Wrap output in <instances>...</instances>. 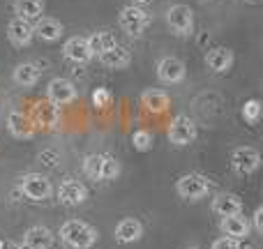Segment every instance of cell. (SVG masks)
<instances>
[{"instance_id":"cell-28","label":"cell","mask_w":263,"mask_h":249,"mask_svg":"<svg viewBox=\"0 0 263 249\" xmlns=\"http://www.w3.org/2000/svg\"><path fill=\"white\" fill-rule=\"evenodd\" d=\"M242 118H245L250 125L259 123V118H261V102L259 100L245 102V106H242Z\"/></svg>"},{"instance_id":"cell-6","label":"cell","mask_w":263,"mask_h":249,"mask_svg":"<svg viewBox=\"0 0 263 249\" xmlns=\"http://www.w3.org/2000/svg\"><path fill=\"white\" fill-rule=\"evenodd\" d=\"M118 21H120V28H123L127 35L139 37L141 32L145 30V26H148V14H145L139 5H129V7H123Z\"/></svg>"},{"instance_id":"cell-20","label":"cell","mask_w":263,"mask_h":249,"mask_svg":"<svg viewBox=\"0 0 263 249\" xmlns=\"http://www.w3.org/2000/svg\"><path fill=\"white\" fill-rule=\"evenodd\" d=\"M141 236H143V226H141V222L139 219H134V217L123 219V222L116 226V240L123 242V245H129V242L141 240Z\"/></svg>"},{"instance_id":"cell-25","label":"cell","mask_w":263,"mask_h":249,"mask_svg":"<svg viewBox=\"0 0 263 249\" xmlns=\"http://www.w3.org/2000/svg\"><path fill=\"white\" fill-rule=\"evenodd\" d=\"M44 12V0H16V14L18 18L35 21Z\"/></svg>"},{"instance_id":"cell-19","label":"cell","mask_w":263,"mask_h":249,"mask_svg":"<svg viewBox=\"0 0 263 249\" xmlns=\"http://www.w3.org/2000/svg\"><path fill=\"white\" fill-rule=\"evenodd\" d=\"M100 63L104 65V67H109V69H125L132 63V55H129V51L125 49V46L116 44V46H111L109 51L100 53Z\"/></svg>"},{"instance_id":"cell-29","label":"cell","mask_w":263,"mask_h":249,"mask_svg":"<svg viewBox=\"0 0 263 249\" xmlns=\"http://www.w3.org/2000/svg\"><path fill=\"white\" fill-rule=\"evenodd\" d=\"M92 104L100 106V109H106V106L111 104V92L106 90V88H97V90L92 92Z\"/></svg>"},{"instance_id":"cell-13","label":"cell","mask_w":263,"mask_h":249,"mask_svg":"<svg viewBox=\"0 0 263 249\" xmlns=\"http://www.w3.org/2000/svg\"><path fill=\"white\" fill-rule=\"evenodd\" d=\"M63 51H65V55L77 65H86L92 60V51H90V46H88L86 37H69V40L65 42Z\"/></svg>"},{"instance_id":"cell-9","label":"cell","mask_w":263,"mask_h":249,"mask_svg":"<svg viewBox=\"0 0 263 249\" xmlns=\"http://www.w3.org/2000/svg\"><path fill=\"white\" fill-rule=\"evenodd\" d=\"M46 97L49 102H53L55 106H65V104H72L77 100V88L69 79H53L46 88Z\"/></svg>"},{"instance_id":"cell-23","label":"cell","mask_w":263,"mask_h":249,"mask_svg":"<svg viewBox=\"0 0 263 249\" xmlns=\"http://www.w3.org/2000/svg\"><path fill=\"white\" fill-rule=\"evenodd\" d=\"M32 32H37V35L46 42H55L63 37V26H60L55 18H40L37 26L32 28Z\"/></svg>"},{"instance_id":"cell-26","label":"cell","mask_w":263,"mask_h":249,"mask_svg":"<svg viewBox=\"0 0 263 249\" xmlns=\"http://www.w3.org/2000/svg\"><path fill=\"white\" fill-rule=\"evenodd\" d=\"M88 40V46H90V51H92V55H100V53H104V51H109L111 46H116L118 42H116V37L111 35V32H95V35H90V37H86Z\"/></svg>"},{"instance_id":"cell-1","label":"cell","mask_w":263,"mask_h":249,"mask_svg":"<svg viewBox=\"0 0 263 249\" xmlns=\"http://www.w3.org/2000/svg\"><path fill=\"white\" fill-rule=\"evenodd\" d=\"M60 240L72 249H90L97 242V228L81 219H69L60 226Z\"/></svg>"},{"instance_id":"cell-12","label":"cell","mask_w":263,"mask_h":249,"mask_svg":"<svg viewBox=\"0 0 263 249\" xmlns=\"http://www.w3.org/2000/svg\"><path fill=\"white\" fill-rule=\"evenodd\" d=\"M157 76L162 83H180L185 79V63L178 58H162L157 63Z\"/></svg>"},{"instance_id":"cell-18","label":"cell","mask_w":263,"mask_h":249,"mask_svg":"<svg viewBox=\"0 0 263 249\" xmlns=\"http://www.w3.org/2000/svg\"><path fill=\"white\" fill-rule=\"evenodd\" d=\"M23 245L28 249H51L53 245V233L46 226H30L23 236Z\"/></svg>"},{"instance_id":"cell-24","label":"cell","mask_w":263,"mask_h":249,"mask_svg":"<svg viewBox=\"0 0 263 249\" xmlns=\"http://www.w3.org/2000/svg\"><path fill=\"white\" fill-rule=\"evenodd\" d=\"M141 102H143V106L148 111H153V113H162V111L168 109V95L164 90H145L143 95H141Z\"/></svg>"},{"instance_id":"cell-17","label":"cell","mask_w":263,"mask_h":249,"mask_svg":"<svg viewBox=\"0 0 263 249\" xmlns=\"http://www.w3.org/2000/svg\"><path fill=\"white\" fill-rule=\"evenodd\" d=\"M240 210H242V203L236 194L222 191V194H217L213 199V213H217L219 217H233V215H240Z\"/></svg>"},{"instance_id":"cell-22","label":"cell","mask_w":263,"mask_h":249,"mask_svg":"<svg viewBox=\"0 0 263 249\" xmlns=\"http://www.w3.org/2000/svg\"><path fill=\"white\" fill-rule=\"evenodd\" d=\"M12 76H14V83H18V86H23V88H30L40 81V69L32 63H21L14 69Z\"/></svg>"},{"instance_id":"cell-32","label":"cell","mask_w":263,"mask_h":249,"mask_svg":"<svg viewBox=\"0 0 263 249\" xmlns=\"http://www.w3.org/2000/svg\"><path fill=\"white\" fill-rule=\"evenodd\" d=\"M136 5H145V3H150V0H134Z\"/></svg>"},{"instance_id":"cell-30","label":"cell","mask_w":263,"mask_h":249,"mask_svg":"<svg viewBox=\"0 0 263 249\" xmlns=\"http://www.w3.org/2000/svg\"><path fill=\"white\" fill-rule=\"evenodd\" d=\"M213 249H240V245H238V240H233V238H219V240L213 242Z\"/></svg>"},{"instance_id":"cell-4","label":"cell","mask_w":263,"mask_h":249,"mask_svg":"<svg viewBox=\"0 0 263 249\" xmlns=\"http://www.w3.org/2000/svg\"><path fill=\"white\" fill-rule=\"evenodd\" d=\"M21 191L30 201H44L53 194V185L42 173H28V176L21 178Z\"/></svg>"},{"instance_id":"cell-34","label":"cell","mask_w":263,"mask_h":249,"mask_svg":"<svg viewBox=\"0 0 263 249\" xmlns=\"http://www.w3.org/2000/svg\"><path fill=\"white\" fill-rule=\"evenodd\" d=\"M190 249H199V247H190Z\"/></svg>"},{"instance_id":"cell-8","label":"cell","mask_w":263,"mask_h":249,"mask_svg":"<svg viewBox=\"0 0 263 249\" xmlns=\"http://www.w3.org/2000/svg\"><path fill=\"white\" fill-rule=\"evenodd\" d=\"M231 166L236 173L247 176V173H254L261 166V155L254 148H236L231 155Z\"/></svg>"},{"instance_id":"cell-33","label":"cell","mask_w":263,"mask_h":249,"mask_svg":"<svg viewBox=\"0 0 263 249\" xmlns=\"http://www.w3.org/2000/svg\"><path fill=\"white\" fill-rule=\"evenodd\" d=\"M18 249H28V247H26V245H21V247H18Z\"/></svg>"},{"instance_id":"cell-15","label":"cell","mask_w":263,"mask_h":249,"mask_svg":"<svg viewBox=\"0 0 263 249\" xmlns=\"http://www.w3.org/2000/svg\"><path fill=\"white\" fill-rule=\"evenodd\" d=\"M205 65H208V69H213L215 74L229 72L231 65H233V51L227 49V46H217V49L208 51V55H205Z\"/></svg>"},{"instance_id":"cell-7","label":"cell","mask_w":263,"mask_h":249,"mask_svg":"<svg viewBox=\"0 0 263 249\" xmlns=\"http://www.w3.org/2000/svg\"><path fill=\"white\" fill-rule=\"evenodd\" d=\"M166 21L176 35L185 37L192 35V30H194V12L190 7H185V5H173L166 12Z\"/></svg>"},{"instance_id":"cell-31","label":"cell","mask_w":263,"mask_h":249,"mask_svg":"<svg viewBox=\"0 0 263 249\" xmlns=\"http://www.w3.org/2000/svg\"><path fill=\"white\" fill-rule=\"evenodd\" d=\"M254 228L256 233H263V208H256L254 213Z\"/></svg>"},{"instance_id":"cell-2","label":"cell","mask_w":263,"mask_h":249,"mask_svg":"<svg viewBox=\"0 0 263 249\" xmlns=\"http://www.w3.org/2000/svg\"><path fill=\"white\" fill-rule=\"evenodd\" d=\"M83 171L92 180H111L120 173V164L111 155H88L83 159Z\"/></svg>"},{"instance_id":"cell-21","label":"cell","mask_w":263,"mask_h":249,"mask_svg":"<svg viewBox=\"0 0 263 249\" xmlns=\"http://www.w3.org/2000/svg\"><path fill=\"white\" fill-rule=\"evenodd\" d=\"M222 231L227 238L233 240H245L250 236V222L240 215H233V217H222Z\"/></svg>"},{"instance_id":"cell-27","label":"cell","mask_w":263,"mask_h":249,"mask_svg":"<svg viewBox=\"0 0 263 249\" xmlns=\"http://www.w3.org/2000/svg\"><path fill=\"white\" fill-rule=\"evenodd\" d=\"M132 145H134V150H139V152H145V150L153 148V134L145 129H136L134 134H132Z\"/></svg>"},{"instance_id":"cell-10","label":"cell","mask_w":263,"mask_h":249,"mask_svg":"<svg viewBox=\"0 0 263 249\" xmlns=\"http://www.w3.org/2000/svg\"><path fill=\"white\" fill-rule=\"evenodd\" d=\"M88 199V189L79 180H65L58 187V201L63 205H81Z\"/></svg>"},{"instance_id":"cell-14","label":"cell","mask_w":263,"mask_h":249,"mask_svg":"<svg viewBox=\"0 0 263 249\" xmlns=\"http://www.w3.org/2000/svg\"><path fill=\"white\" fill-rule=\"evenodd\" d=\"M32 26H30V21H26V18H12V21L7 23V37H9V42L12 44H16V46H28L32 42Z\"/></svg>"},{"instance_id":"cell-16","label":"cell","mask_w":263,"mask_h":249,"mask_svg":"<svg viewBox=\"0 0 263 249\" xmlns=\"http://www.w3.org/2000/svg\"><path fill=\"white\" fill-rule=\"evenodd\" d=\"M7 127L14 139H32V134H35L32 120L28 118V116H23L21 111H12V113L7 116Z\"/></svg>"},{"instance_id":"cell-11","label":"cell","mask_w":263,"mask_h":249,"mask_svg":"<svg viewBox=\"0 0 263 249\" xmlns=\"http://www.w3.org/2000/svg\"><path fill=\"white\" fill-rule=\"evenodd\" d=\"M32 118L37 125H42L44 129H53L60 120V109L49 100H42L32 106Z\"/></svg>"},{"instance_id":"cell-5","label":"cell","mask_w":263,"mask_h":249,"mask_svg":"<svg viewBox=\"0 0 263 249\" xmlns=\"http://www.w3.org/2000/svg\"><path fill=\"white\" fill-rule=\"evenodd\" d=\"M196 139V125L190 116H176L168 125V141L173 145H190Z\"/></svg>"},{"instance_id":"cell-3","label":"cell","mask_w":263,"mask_h":249,"mask_svg":"<svg viewBox=\"0 0 263 249\" xmlns=\"http://www.w3.org/2000/svg\"><path fill=\"white\" fill-rule=\"evenodd\" d=\"M176 189L182 199L196 201V199H203V196L208 194L210 180L205 176H201V173H187V176H182L180 180H178Z\"/></svg>"}]
</instances>
